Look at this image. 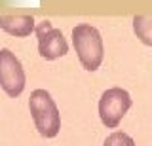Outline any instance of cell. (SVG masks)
<instances>
[{"label": "cell", "instance_id": "277c9868", "mask_svg": "<svg viewBox=\"0 0 152 146\" xmlns=\"http://www.w3.org/2000/svg\"><path fill=\"white\" fill-rule=\"evenodd\" d=\"M25 70L21 61L15 57L8 48L0 49V87L10 97H19L25 89Z\"/></svg>", "mask_w": 152, "mask_h": 146}, {"label": "cell", "instance_id": "8992f818", "mask_svg": "<svg viewBox=\"0 0 152 146\" xmlns=\"http://www.w3.org/2000/svg\"><path fill=\"white\" fill-rule=\"evenodd\" d=\"M0 29L12 36L25 38L36 29V25L32 15H0Z\"/></svg>", "mask_w": 152, "mask_h": 146}, {"label": "cell", "instance_id": "ba28073f", "mask_svg": "<svg viewBox=\"0 0 152 146\" xmlns=\"http://www.w3.org/2000/svg\"><path fill=\"white\" fill-rule=\"evenodd\" d=\"M103 146H137V144L127 133H124V131H114V133H110L104 139Z\"/></svg>", "mask_w": 152, "mask_h": 146}, {"label": "cell", "instance_id": "3957f363", "mask_svg": "<svg viewBox=\"0 0 152 146\" xmlns=\"http://www.w3.org/2000/svg\"><path fill=\"white\" fill-rule=\"evenodd\" d=\"M131 95L122 87H110L107 91H103L101 99H99V118L107 127L120 125L122 118L126 116V112L131 106Z\"/></svg>", "mask_w": 152, "mask_h": 146}, {"label": "cell", "instance_id": "52a82bcc", "mask_svg": "<svg viewBox=\"0 0 152 146\" xmlns=\"http://www.w3.org/2000/svg\"><path fill=\"white\" fill-rule=\"evenodd\" d=\"M133 32L142 44L152 46V15H135L133 17Z\"/></svg>", "mask_w": 152, "mask_h": 146}, {"label": "cell", "instance_id": "5b68a950", "mask_svg": "<svg viewBox=\"0 0 152 146\" xmlns=\"http://www.w3.org/2000/svg\"><path fill=\"white\" fill-rule=\"evenodd\" d=\"M36 38H38V53L46 61H53L57 57H63L69 53V44L63 32L55 29L50 21H40L36 25Z\"/></svg>", "mask_w": 152, "mask_h": 146}, {"label": "cell", "instance_id": "6da1fadb", "mask_svg": "<svg viewBox=\"0 0 152 146\" xmlns=\"http://www.w3.org/2000/svg\"><path fill=\"white\" fill-rule=\"evenodd\" d=\"M72 46L78 53L82 67L89 72L99 68L104 57V46L101 32L89 23H80L72 29Z\"/></svg>", "mask_w": 152, "mask_h": 146}, {"label": "cell", "instance_id": "7a4b0ae2", "mask_svg": "<svg viewBox=\"0 0 152 146\" xmlns=\"http://www.w3.org/2000/svg\"><path fill=\"white\" fill-rule=\"evenodd\" d=\"M28 110H31L32 121H34L38 133L46 139H51L61 129V114L55 101L51 99L50 91L46 89H34L28 97Z\"/></svg>", "mask_w": 152, "mask_h": 146}]
</instances>
